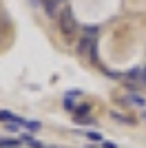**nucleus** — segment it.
<instances>
[{
  "mask_svg": "<svg viewBox=\"0 0 146 148\" xmlns=\"http://www.w3.org/2000/svg\"><path fill=\"white\" fill-rule=\"evenodd\" d=\"M78 53L80 56H91V60H97V38L91 36H82L78 42Z\"/></svg>",
  "mask_w": 146,
  "mask_h": 148,
  "instance_id": "obj_1",
  "label": "nucleus"
},
{
  "mask_svg": "<svg viewBox=\"0 0 146 148\" xmlns=\"http://www.w3.org/2000/svg\"><path fill=\"white\" fill-rule=\"evenodd\" d=\"M58 20H60V31L64 36H71L73 31L78 29V22H75V16H73L71 9H64V11L58 16Z\"/></svg>",
  "mask_w": 146,
  "mask_h": 148,
  "instance_id": "obj_2",
  "label": "nucleus"
},
{
  "mask_svg": "<svg viewBox=\"0 0 146 148\" xmlns=\"http://www.w3.org/2000/svg\"><path fill=\"white\" fill-rule=\"evenodd\" d=\"M49 18H58V0H40Z\"/></svg>",
  "mask_w": 146,
  "mask_h": 148,
  "instance_id": "obj_3",
  "label": "nucleus"
},
{
  "mask_svg": "<svg viewBox=\"0 0 146 148\" xmlns=\"http://www.w3.org/2000/svg\"><path fill=\"white\" fill-rule=\"evenodd\" d=\"M124 99H126L128 104H133V106H140V108H144V106H146V97H144V95H140V93H128Z\"/></svg>",
  "mask_w": 146,
  "mask_h": 148,
  "instance_id": "obj_4",
  "label": "nucleus"
},
{
  "mask_svg": "<svg viewBox=\"0 0 146 148\" xmlns=\"http://www.w3.org/2000/svg\"><path fill=\"white\" fill-rule=\"evenodd\" d=\"M22 146L20 137H0V148H18Z\"/></svg>",
  "mask_w": 146,
  "mask_h": 148,
  "instance_id": "obj_5",
  "label": "nucleus"
},
{
  "mask_svg": "<svg viewBox=\"0 0 146 148\" xmlns=\"http://www.w3.org/2000/svg\"><path fill=\"white\" fill-rule=\"evenodd\" d=\"M20 139H22V144H27V146H31V148H44L42 144H40L36 137H33V133H24Z\"/></svg>",
  "mask_w": 146,
  "mask_h": 148,
  "instance_id": "obj_6",
  "label": "nucleus"
},
{
  "mask_svg": "<svg viewBox=\"0 0 146 148\" xmlns=\"http://www.w3.org/2000/svg\"><path fill=\"white\" fill-rule=\"evenodd\" d=\"M80 135H84L86 139H91L93 144H100V142H104V137L97 133V130H78Z\"/></svg>",
  "mask_w": 146,
  "mask_h": 148,
  "instance_id": "obj_7",
  "label": "nucleus"
},
{
  "mask_svg": "<svg viewBox=\"0 0 146 148\" xmlns=\"http://www.w3.org/2000/svg\"><path fill=\"white\" fill-rule=\"evenodd\" d=\"M111 117L115 119V122H120V124H128V126H133V124H135V119H133V117H128V115H122V113H117V111L111 113Z\"/></svg>",
  "mask_w": 146,
  "mask_h": 148,
  "instance_id": "obj_8",
  "label": "nucleus"
},
{
  "mask_svg": "<svg viewBox=\"0 0 146 148\" xmlns=\"http://www.w3.org/2000/svg\"><path fill=\"white\" fill-rule=\"evenodd\" d=\"M24 128L29 130V133H38V130L42 128V124L38 122V119H24V124H22Z\"/></svg>",
  "mask_w": 146,
  "mask_h": 148,
  "instance_id": "obj_9",
  "label": "nucleus"
},
{
  "mask_svg": "<svg viewBox=\"0 0 146 148\" xmlns=\"http://www.w3.org/2000/svg\"><path fill=\"white\" fill-rule=\"evenodd\" d=\"M75 124H80V126H95V119L93 117H75Z\"/></svg>",
  "mask_w": 146,
  "mask_h": 148,
  "instance_id": "obj_10",
  "label": "nucleus"
},
{
  "mask_svg": "<svg viewBox=\"0 0 146 148\" xmlns=\"http://www.w3.org/2000/svg\"><path fill=\"white\" fill-rule=\"evenodd\" d=\"M16 117L18 115H13L9 111H0V122H16Z\"/></svg>",
  "mask_w": 146,
  "mask_h": 148,
  "instance_id": "obj_11",
  "label": "nucleus"
},
{
  "mask_svg": "<svg viewBox=\"0 0 146 148\" xmlns=\"http://www.w3.org/2000/svg\"><path fill=\"white\" fill-rule=\"evenodd\" d=\"M64 108L67 111H78V106H75V102L71 97H64Z\"/></svg>",
  "mask_w": 146,
  "mask_h": 148,
  "instance_id": "obj_12",
  "label": "nucleus"
},
{
  "mask_svg": "<svg viewBox=\"0 0 146 148\" xmlns=\"http://www.w3.org/2000/svg\"><path fill=\"white\" fill-rule=\"evenodd\" d=\"M97 27H84V36H91V38H97Z\"/></svg>",
  "mask_w": 146,
  "mask_h": 148,
  "instance_id": "obj_13",
  "label": "nucleus"
},
{
  "mask_svg": "<svg viewBox=\"0 0 146 148\" xmlns=\"http://www.w3.org/2000/svg\"><path fill=\"white\" fill-rule=\"evenodd\" d=\"M7 128H9V130H13V133H16V130H18V124H7Z\"/></svg>",
  "mask_w": 146,
  "mask_h": 148,
  "instance_id": "obj_14",
  "label": "nucleus"
},
{
  "mask_svg": "<svg viewBox=\"0 0 146 148\" xmlns=\"http://www.w3.org/2000/svg\"><path fill=\"white\" fill-rule=\"evenodd\" d=\"M102 146H104V148H117L115 144H111V142H102Z\"/></svg>",
  "mask_w": 146,
  "mask_h": 148,
  "instance_id": "obj_15",
  "label": "nucleus"
}]
</instances>
